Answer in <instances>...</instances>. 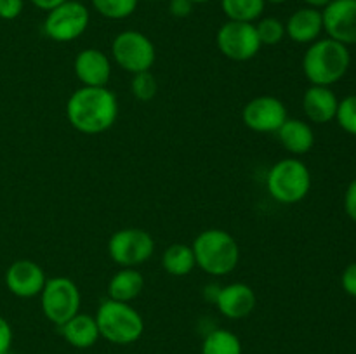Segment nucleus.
<instances>
[{
    "mask_svg": "<svg viewBox=\"0 0 356 354\" xmlns=\"http://www.w3.org/2000/svg\"><path fill=\"white\" fill-rule=\"evenodd\" d=\"M266 0H221V9L228 21L256 23L264 12Z\"/></svg>",
    "mask_w": 356,
    "mask_h": 354,
    "instance_id": "obj_23",
    "label": "nucleus"
},
{
    "mask_svg": "<svg viewBox=\"0 0 356 354\" xmlns=\"http://www.w3.org/2000/svg\"><path fill=\"white\" fill-rule=\"evenodd\" d=\"M31 3H33L37 9L40 10H45V12H49V10H52L54 7L61 6L63 2H66V0H30Z\"/></svg>",
    "mask_w": 356,
    "mask_h": 354,
    "instance_id": "obj_33",
    "label": "nucleus"
},
{
    "mask_svg": "<svg viewBox=\"0 0 356 354\" xmlns=\"http://www.w3.org/2000/svg\"><path fill=\"white\" fill-rule=\"evenodd\" d=\"M90 3L99 16L120 21L136 12L139 0H90Z\"/></svg>",
    "mask_w": 356,
    "mask_h": 354,
    "instance_id": "obj_24",
    "label": "nucleus"
},
{
    "mask_svg": "<svg viewBox=\"0 0 356 354\" xmlns=\"http://www.w3.org/2000/svg\"><path fill=\"white\" fill-rule=\"evenodd\" d=\"M195 3L191 0H170L169 2V12L172 14L174 17H188L191 12H193Z\"/></svg>",
    "mask_w": 356,
    "mask_h": 354,
    "instance_id": "obj_31",
    "label": "nucleus"
},
{
    "mask_svg": "<svg viewBox=\"0 0 356 354\" xmlns=\"http://www.w3.org/2000/svg\"><path fill=\"white\" fill-rule=\"evenodd\" d=\"M302 2L306 3V7H313V9H320L322 10L323 7L329 6L332 0H302Z\"/></svg>",
    "mask_w": 356,
    "mask_h": 354,
    "instance_id": "obj_34",
    "label": "nucleus"
},
{
    "mask_svg": "<svg viewBox=\"0 0 356 354\" xmlns=\"http://www.w3.org/2000/svg\"><path fill=\"white\" fill-rule=\"evenodd\" d=\"M336 120L344 132L356 135V94L339 101Z\"/></svg>",
    "mask_w": 356,
    "mask_h": 354,
    "instance_id": "obj_27",
    "label": "nucleus"
},
{
    "mask_svg": "<svg viewBox=\"0 0 356 354\" xmlns=\"http://www.w3.org/2000/svg\"><path fill=\"white\" fill-rule=\"evenodd\" d=\"M155 239L141 228H124L108 239V253L120 267H138L152 259Z\"/></svg>",
    "mask_w": 356,
    "mask_h": 354,
    "instance_id": "obj_8",
    "label": "nucleus"
},
{
    "mask_svg": "<svg viewBox=\"0 0 356 354\" xmlns=\"http://www.w3.org/2000/svg\"><path fill=\"white\" fill-rule=\"evenodd\" d=\"M73 71L86 87H106L111 76V61L99 49H83L75 56Z\"/></svg>",
    "mask_w": 356,
    "mask_h": 354,
    "instance_id": "obj_15",
    "label": "nucleus"
},
{
    "mask_svg": "<svg viewBox=\"0 0 356 354\" xmlns=\"http://www.w3.org/2000/svg\"><path fill=\"white\" fill-rule=\"evenodd\" d=\"M219 52L232 61L243 62L256 58L261 51V42L254 23L226 21L216 35Z\"/></svg>",
    "mask_w": 356,
    "mask_h": 354,
    "instance_id": "obj_10",
    "label": "nucleus"
},
{
    "mask_svg": "<svg viewBox=\"0 0 356 354\" xmlns=\"http://www.w3.org/2000/svg\"><path fill=\"white\" fill-rule=\"evenodd\" d=\"M191 2H193V3H205V2H209V0H191Z\"/></svg>",
    "mask_w": 356,
    "mask_h": 354,
    "instance_id": "obj_36",
    "label": "nucleus"
},
{
    "mask_svg": "<svg viewBox=\"0 0 356 354\" xmlns=\"http://www.w3.org/2000/svg\"><path fill=\"white\" fill-rule=\"evenodd\" d=\"M24 0H0V19L13 21L21 16Z\"/></svg>",
    "mask_w": 356,
    "mask_h": 354,
    "instance_id": "obj_28",
    "label": "nucleus"
},
{
    "mask_svg": "<svg viewBox=\"0 0 356 354\" xmlns=\"http://www.w3.org/2000/svg\"><path fill=\"white\" fill-rule=\"evenodd\" d=\"M13 346V328L3 316H0V354H9Z\"/></svg>",
    "mask_w": 356,
    "mask_h": 354,
    "instance_id": "obj_30",
    "label": "nucleus"
},
{
    "mask_svg": "<svg viewBox=\"0 0 356 354\" xmlns=\"http://www.w3.org/2000/svg\"><path fill=\"white\" fill-rule=\"evenodd\" d=\"M254 26H256L261 45H278L287 37L285 23H282L278 17H259Z\"/></svg>",
    "mask_w": 356,
    "mask_h": 354,
    "instance_id": "obj_25",
    "label": "nucleus"
},
{
    "mask_svg": "<svg viewBox=\"0 0 356 354\" xmlns=\"http://www.w3.org/2000/svg\"><path fill=\"white\" fill-rule=\"evenodd\" d=\"M323 31L344 45L356 44V0H332L322 9Z\"/></svg>",
    "mask_w": 356,
    "mask_h": 354,
    "instance_id": "obj_12",
    "label": "nucleus"
},
{
    "mask_svg": "<svg viewBox=\"0 0 356 354\" xmlns=\"http://www.w3.org/2000/svg\"><path fill=\"white\" fill-rule=\"evenodd\" d=\"M45 281H47V276L44 269L30 259L14 260L6 271L7 290L19 298H31L40 295Z\"/></svg>",
    "mask_w": 356,
    "mask_h": 354,
    "instance_id": "obj_13",
    "label": "nucleus"
},
{
    "mask_svg": "<svg viewBox=\"0 0 356 354\" xmlns=\"http://www.w3.org/2000/svg\"><path fill=\"white\" fill-rule=\"evenodd\" d=\"M323 31L322 10L313 7H301L289 16L285 23V35L296 44H313Z\"/></svg>",
    "mask_w": 356,
    "mask_h": 354,
    "instance_id": "obj_16",
    "label": "nucleus"
},
{
    "mask_svg": "<svg viewBox=\"0 0 356 354\" xmlns=\"http://www.w3.org/2000/svg\"><path fill=\"white\" fill-rule=\"evenodd\" d=\"M131 92L138 101H152L159 92V83H156L155 75L152 71H141L132 75L131 80Z\"/></svg>",
    "mask_w": 356,
    "mask_h": 354,
    "instance_id": "obj_26",
    "label": "nucleus"
},
{
    "mask_svg": "<svg viewBox=\"0 0 356 354\" xmlns=\"http://www.w3.org/2000/svg\"><path fill=\"white\" fill-rule=\"evenodd\" d=\"M287 118V108L275 96L254 97L242 110V121L245 127L261 134H277Z\"/></svg>",
    "mask_w": 356,
    "mask_h": 354,
    "instance_id": "obj_11",
    "label": "nucleus"
},
{
    "mask_svg": "<svg viewBox=\"0 0 356 354\" xmlns=\"http://www.w3.org/2000/svg\"><path fill=\"white\" fill-rule=\"evenodd\" d=\"M195 255L191 245L186 243H172L165 248L162 255V267L170 276H186L195 269Z\"/></svg>",
    "mask_w": 356,
    "mask_h": 354,
    "instance_id": "obj_21",
    "label": "nucleus"
},
{
    "mask_svg": "<svg viewBox=\"0 0 356 354\" xmlns=\"http://www.w3.org/2000/svg\"><path fill=\"white\" fill-rule=\"evenodd\" d=\"M344 210H346L348 217L356 222V179L351 180L344 193Z\"/></svg>",
    "mask_w": 356,
    "mask_h": 354,
    "instance_id": "obj_32",
    "label": "nucleus"
},
{
    "mask_svg": "<svg viewBox=\"0 0 356 354\" xmlns=\"http://www.w3.org/2000/svg\"><path fill=\"white\" fill-rule=\"evenodd\" d=\"M266 189L278 203H299L312 189V172L299 158H284L268 172Z\"/></svg>",
    "mask_w": 356,
    "mask_h": 354,
    "instance_id": "obj_5",
    "label": "nucleus"
},
{
    "mask_svg": "<svg viewBox=\"0 0 356 354\" xmlns=\"http://www.w3.org/2000/svg\"><path fill=\"white\" fill-rule=\"evenodd\" d=\"M80 302L82 295L79 287L66 276L51 278L45 281L44 290L40 292L42 312L56 326H61L80 312Z\"/></svg>",
    "mask_w": 356,
    "mask_h": 354,
    "instance_id": "obj_6",
    "label": "nucleus"
},
{
    "mask_svg": "<svg viewBox=\"0 0 356 354\" xmlns=\"http://www.w3.org/2000/svg\"><path fill=\"white\" fill-rule=\"evenodd\" d=\"M337 106H339V101L330 87L312 85L309 89H306L305 96H302V110L313 124L332 121L336 118Z\"/></svg>",
    "mask_w": 356,
    "mask_h": 354,
    "instance_id": "obj_17",
    "label": "nucleus"
},
{
    "mask_svg": "<svg viewBox=\"0 0 356 354\" xmlns=\"http://www.w3.org/2000/svg\"><path fill=\"white\" fill-rule=\"evenodd\" d=\"M214 304L218 311L228 319H243L252 314L256 309L257 297L252 287L242 281L219 287L214 295Z\"/></svg>",
    "mask_w": 356,
    "mask_h": 354,
    "instance_id": "obj_14",
    "label": "nucleus"
},
{
    "mask_svg": "<svg viewBox=\"0 0 356 354\" xmlns=\"http://www.w3.org/2000/svg\"><path fill=\"white\" fill-rule=\"evenodd\" d=\"M152 2H160V0H152Z\"/></svg>",
    "mask_w": 356,
    "mask_h": 354,
    "instance_id": "obj_37",
    "label": "nucleus"
},
{
    "mask_svg": "<svg viewBox=\"0 0 356 354\" xmlns=\"http://www.w3.org/2000/svg\"><path fill=\"white\" fill-rule=\"evenodd\" d=\"M63 339L75 349H89L101 339L96 318L87 312H76L73 318L58 326Z\"/></svg>",
    "mask_w": 356,
    "mask_h": 354,
    "instance_id": "obj_18",
    "label": "nucleus"
},
{
    "mask_svg": "<svg viewBox=\"0 0 356 354\" xmlns=\"http://www.w3.org/2000/svg\"><path fill=\"white\" fill-rule=\"evenodd\" d=\"M341 285H343V290L346 292L351 297H356V262L346 266V269L343 271V276H341Z\"/></svg>",
    "mask_w": 356,
    "mask_h": 354,
    "instance_id": "obj_29",
    "label": "nucleus"
},
{
    "mask_svg": "<svg viewBox=\"0 0 356 354\" xmlns=\"http://www.w3.org/2000/svg\"><path fill=\"white\" fill-rule=\"evenodd\" d=\"M143 288H145L143 274L136 267H122L108 283V298L131 304V301L141 295Z\"/></svg>",
    "mask_w": 356,
    "mask_h": 354,
    "instance_id": "obj_20",
    "label": "nucleus"
},
{
    "mask_svg": "<svg viewBox=\"0 0 356 354\" xmlns=\"http://www.w3.org/2000/svg\"><path fill=\"white\" fill-rule=\"evenodd\" d=\"M111 56L122 69L136 75L152 69L156 59V49L143 31L125 30L111 42Z\"/></svg>",
    "mask_w": 356,
    "mask_h": 354,
    "instance_id": "obj_7",
    "label": "nucleus"
},
{
    "mask_svg": "<svg viewBox=\"0 0 356 354\" xmlns=\"http://www.w3.org/2000/svg\"><path fill=\"white\" fill-rule=\"evenodd\" d=\"M66 118L80 134H103L118 118V99L108 87L76 89L66 101Z\"/></svg>",
    "mask_w": 356,
    "mask_h": 354,
    "instance_id": "obj_1",
    "label": "nucleus"
},
{
    "mask_svg": "<svg viewBox=\"0 0 356 354\" xmlns=\"http://www.w3.org/2000/svg\"><path fill=\"white\" fill-rule=\"evenodd\" d=\"M94 318L99 328V335L117 346L138 342L145 332V319L129 302L106 298L99 304Z\"/></svg>",
    "mask_w": 356,
    "mask_h": 354,
    "instance_id": "obj_4",
    "label": "nucleus"
},
{
    "mask_svg": "<svg viewBox=\"0 0 356 354\" xmlns=\"http://www.w3.org/2000/svg\"><path fill=\"white\" fill-rule=\"evenodd\" d=\"M191 248L195 264L211 276H226L233 273L240 262L238 243L225 229H205L195 238Z\"/></svg>",
    "mask_w": 356,
    "mask_h": 354,
    "instance_id": "obj_3",
    "label": "nucleus"
},
{
    "mask_svg": "<svg viewBox=\"0 0 356 354\" xmlns=\"http://www.w3.org/2000/svg\"><path fill=\"white\" fill-rule=\"evenodd\" d=\"M351 54L348 45L332 38H318L309 44L302 58V71L312 85L330 87L348 73Z\"/></svg>",
    "mask_w": 356,
    "mask_h": 354,
    "instance_id": "obj_2",
    "label": "nucleus"
},
{
    "mask_svg": "<svg viewBox=\"0 0 356 354\" xmlns=\"http://www.w3.org/2000/svg\"><path fill=\"white\" fill-rule=\"evenodd\" d=\"M285 2H287V0H266V3H277V6L278 3H285Z\"/></svg>",
    "mask_w": 356,
    "mask_h": 354,
    "instance_id": "obj_35",
    "label": "nucleus"
},
{
    "mask_svg": "<svg viewBox=\"0 0 356 354\" xmlns=\"http://www.w3.org/2000/svg\"><path fill=\"white\" fill-rule=\"evenodd\" d=\"M278 141L292 155H306L315 146V132L312 125L299 118H287L277 130Z\"/></svg>",
    "mask_w": 356,
    "mask_h": 354,
    "instance_id": "obj_19",
    "label": "nucleus"
},
{
    "mask_svg": "<svg viewBox=\"0 0 356 354\" xmlns=\"http://www.w3.org/2000/svg\"><path fill=\"white\" fill-rule=\"evenodd\" d=\"M90 12L79 0H66L49 10L44 19V33L54 42H73L86 33Z\"/></svg>",
    "mask_w": 356,
    "mask_h": 354,
    "instance_id": "obj_9",
    "label": "nucleus"
},
{
    "mask_svg": "<svg viewBox=\"0 0 356 354\" xmlns=\"http://www.w3.org/2000/svg\"><path fill=\"white\" fill-rule=\"evenodd\" d=\"M238 335L226 328H214L204 337L202 354H242Z\"/></svg>",
    "mask_w": 356,
    "mask_h": 354,
    "instance_id": "obj_22",
    "label": "nucleus"
}]
</instances>
